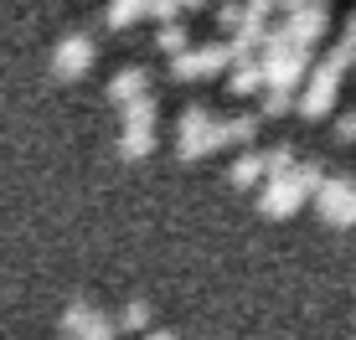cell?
Returning <instances> with one entry per match:
<instances>
[{
	"mask_svg": "<svg viewBox=\"0 0 356 340\" xmlns=\"http://www.w3.org/2000/svg\"><path fill=\"white\" fill-rule=\"evenodd\" d=\"M140 16H150L140 0H114V6L104 10V26H108V31H124V26H134Z\"/></svg>",
	"mask_w": 356,
	"mask_h": 340,
	"instance_id": "cell-13",
	"label": "cell"
},
{
	"mask_svg": "<svg viewBox=\"0 0 356 340\" xmlns=\"http://www.w3.org/2000/svg\"><path fill=\"white\" fill-rule=\"evenodd\" d=\"M253 139H259V114H232V119H222V144L248 150Z\"/></svg>",
	"mask_w": 356,
	"mask_h": 340,
	"instance_id": "cell-11",
	"label": "cell"
},
{
	"mask_svg": "<svg viewBox=\"0 0 356 340\" xmlns=\"http://www.w3.org/2000/svg\"><path fill=\"white\" fill-rule=\"evenodd\" d=\"M315 216L325 227H356V180L351 176H325L321 191H315Z\"/></svg>",
	"mask_w": 356,
	"mask_h": 340,
	"instance_id": "cell-5",
	"label": "cell"
},
{
	"mask_svg": "<svg viewBox=\"0 0 356 340\" xmlns=\"http://www.w3.org/2000/svg\"><path fill=\"white\" fill-rule=\"evenodd\" d=\"M150 16L155 21H181L186 10H181V0H150Z\"/></svg>",
	"mask_w": 356,
	"mask_h": 340,
	"instance_id": "cell-19",
	"label": "cell"
},
{
	"mask_svg": "<svg viewBox=\"0 0 356 340\" xmlns=\"http://www.w3.org/2000/svg\"><path fill=\"white\" fill-rule=\"evenodd\" d=\"M238 42H212V46H186L181 57H170V78L176 83H207L217 72H227L238 62Z\"/></svg>",
	"mask_w": 356,
	"mask_h": 340,
	"instance_id": "cell-3",
	"label": "cell"
},
{
	"mask_svg": "<svg viewBox=\"0 0 356 340\" xmlns=\"http://www.w3.org/2000/svg\"><path fill=\"white\" fill-rule=\"evenodd\" d=\"M140 340H176L170 330H150V335H140Z\"/></svg>",
	"mask_w": 356,
	"mask_h": 340,
	"instance_id": "cell-20",
	"label": "cell"
},
{
	"mask_svg": "<svg viewBox=\"0 0 356 340\" xmlns=\"http://www.w3.org/2000/svg\"><path fill=\"white\" fill-rule=\"evenodd\" d=\"M294 103H300V93H294V88H264V119L289 114Z\"/></svg>",
	"mask_w": 356,
	"mask_h": 340,
	"instance_id": "cell-15",
	"label": "cell"
},
{
	"mask_svg": "<svg viewBox=\"0 0 356 340\" xmlns=\"http://www.w3.org/2000/svg\"><path fill=\"white\" fill-rule=\"evenodd\" d=\"M57 330H63V340H114L119 320L104 314L98 305H88V299H72L63 309V320H57Z\"/></svg>",
	"mask_w": 356,
	"mask_h": 340,
	"instance_id": "cell-6",
	"label": "cell"
},
{
	"mask_svg": "<svg viewBox=\"0 0 356 340\" xmlns=\"http://www.w3.org/2000/svg\"><path fill=\"white\" fill-rule=\"evenodd\" d=\"M243 16H248V6H238V0H227V6H217V26L222 31H238Z\"/></svg>",
	"mask_w": 356,
	"mask_h": 340,
	"instance_id": "cell-17",
	"label": "cell"
},
{
	"mask_svg": "<svg viewBox=\"0 0 356 340\" xmlns=\"http://www.w3.org/2000/svg\"><path fill=\"white\" fill-rule=\"evenodd\" d=\"M155 46H161L165 57H181L191 46V36H186V16L181 21H161V36H155Z\"/></svg>",
	"mask_w": 356,
	"mask_h": 340,
	"instance_id": "cell-12",
	"label": "cell"
},
{
	"mask_svg": "<svg viewBox=\"0 0 356 340\" xmlns=\"http://www.w3.org/2000/svg\"><path fill=\"white\" fill-rule=\"evenodd\" d=\"M321 180H325V165H321V160H300V165L279 170V176H268V180H264V191H259V212L268 216V222H284V216H294L305 201H315Z\"/></svg>",
	"mask_w": 356,
	"mask_h": 340,
	"instance_id": "cell-1",
	"label": "cell"
},
{
	"mask_svg": "<svg viewBox=\"0 0 356 340\" xmlns=\"http://www.w3.org/2000/svg\"><path fill=\"white\" fill-rule=\"evenodd\" d=\"M145 93H150V72L145 67H124V72H114V78H108V103H134V99H145Z\"/></svg>",
	"mask_w": 356,
	"mask_h": 340,
	"instance_id": "cell-10",
	"label": "cell"
},
{
	"mask_svg": "<svg viewBox=\"0 0 356 340\" xmlns=\"http://www.w3.org/2000/svg\"><path fill=\"white\" fill-rule=\"evenodd\" d=\"M207 6V0H181V10H186V16H191V10H202Z\"/></svg>",
	"mask_w": 356,
	"mask_h": 340,
	"instance_id": "cell-21",
	"label": "cell"
},
{
	"mask_svg": "<svg viewBox=\"0 0 356 340\" xmlns=\"http://www.w3.org/2000/svg\"><path fill=\"white\" fill-rule=\"evenodd\" d=\"M264 160H268V176H279V170L300 165V155H294V144H268V150H264Z\"/></svg>",
	"mask_w": 356,
	"mask_h": 340,
	"instance_id": "cell-16",
	"label": "cell"
},
{
	"mask_svg": "<svg viewBox=\"0 0 356 340\" xmlns=\"http://www.w3.org/2000/svg\"><path fill=\"white\" fill-rule=\"evenodd\" d=\"M114 320H119V330H134V335H140V330H150V305H145V299H129Z\"/></svg>",
	"mask_w": 356,
	"mask_h": 340,
	"instance_id": "cell-14",
	"label": "cell"
},
{
	"mask_svg": "<svg viewBox=\"0 0 356 340\" xmlns=\"http://www.w3.org/2000/svg\"><path fill=\"white\" fill-rule=\"evenodd\" d=\"M155 150V99H134L119 108V155L124 160H145Z\"/></svg>",
	"mask_w": 356,
	"mask_h": 340,
	"instance_id": "cell-4",
	"label": "cell"
},
{
	"mask_svg": "<svg viewBox=\"0 0 356 340\" xmlns=\"http://www.w3.org/2000/svg\"><path fill=\"white\" fill-rule=\"evenodd\" d=\"M217 150H227L222 144V119H217L212 108L191 103L186 114H181V124H176V155L181 160H207V155H217Z\"/></svg>",
	"mask_w": 356,
	"mask_h": 340,
	"instance_id": "cell-2",
	"label": "cell"
},
{
	"mask_svg": "<svg viewBox=\"0 0 356 340\" xmlns=\"http://www.w3.org/2000/svg\"><path fill=\"white\" fill-rule=\"evenodd\" d=\"M227 180H232L238 191H248V186H264V180H268V160H264V150H253V144H248V150H243L238 160L227 165Z\"/></svg>",
	"mask_w": 356,
	"mask_h": 340,
	"instance_id": "cell-9",
	"label": "cell"
},
{
	"mask_svg": "<svg viewBox=\"0 0 356 340\" xmlns=\"http://www.w3.org/2000/svg\"><path fill=\"white\" fill-rule=\"evenodd\" d=\"M93 36H63L57 42V52H52V72L63 83H78V78H88V67H93Z\"/></svg>",
	"mask_w": 356,
	"mask_h": 340,
	"instance_id": "cell-7",
	"label": "cell"
},
{
	"mask_svg": "<svg viewBox=\"0 0 356 340\" xmlns=\"http://www.w3.org/2000/svg\"><path fill=\"white\" fill-rule=\"evenodd\" d=\"M336 139H341V144H356V108L336 114Z\"/></svg>",
	"mask_w": 356,
	"mask_h": 340,
	"instance_id": "cell-18",
	"label": "cell"
},
{
	"mask_svg": "<svg viewBox=\"0 0 356 340\" xmlns=\"http://www.w3.org/2000/svg\"><path fill=\"white\" fill-rule=\"evenodd\" d=\"M259 88H268L264 57H238V62L227 67V93H232V99H253Z\"/></svg>",
	"mask_w": 356,
	"mask_h": 340,
	"instance_id": "cell-8",
	"label": "cell"
}]
</instances>
